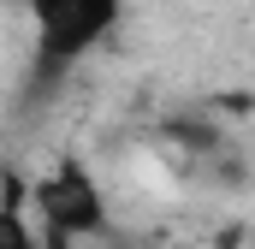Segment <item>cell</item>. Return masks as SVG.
I'll return each instance as SVG.
<instances>
[{
    "instance_id": "obj_2",
    "label": "cell",
    "mask_w": 255,
    "mask_h": 249,
    "mask_svg": "<svg viewBox=\"0 0 255 249\" xmlns=\"http://www.w3.org/2000/svg\"><path fill=\"white\" fill-rule=\"evenodd\" d=\"M36 214H42V226L71 244V238H95L101 226H107V202H101V184L77 166V160H65L54 166L42 184H36Z\"/></svg>"
},
{
    "instance_id": "obj_3",
    "label": "cell",
    "mask_w": 255,
    "mask_h": 249,
    "mask_svg": "<svg viewBox=\"0 0 255 249\" xmlns=\"http://www.w3.org/2000/svg\"><path fill=\"white\" fill-rule=\"evenodd\" d=\"M0 249H36V232L18 220V208H0Z\"/></svg>"
},
{
    "instance_id": "obj_1",
    "label": "cell",
    "mask_w": 255,
    "mask_h": 249,
    "mask_svg": "<svg viewBox=\"0 0 255 249\" xmlns=\"http://www.w3.org/2000/svg\"><path fill=\"white\" fill-rule=\"evenodd\" d=\"M24 6H30V24H36V60H42V71L77 65L119 24V0H24Z\"/></svg>"
}]
</instances>
